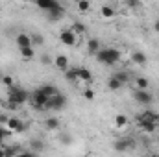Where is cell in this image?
Wrapping results in <instances>:
<instances>
[{
	"mask_svg": "<svg viewBox=\"0 0 159 157\" xmlns=\"http://www.w3.org/2000/svg\"><path fill=\"white\" fill-rule=\"evenodd\" d=\"M94 57H96V61H98L100 65L111 67V65H117V63H119L120 57H122V54H120L117 48H100V52H98Z\"/></svg>",
	"mask_w": 159,
	"mask_h": 157,
	"instance_id": "6da1fadb",
	"label": "cell"
},
{
	"mask_svg": "<svg viewBox=\"0 0 159 157\" xmlns=\"http://www.w3.org/2000/svg\"><path fill=\"white\" fill-rule=\"evenodd\" d=\"M28 98H30V94H28V91L22 89V87L13 85L11 89H7V104H13V105L19 107V105H22V104H26Z\"/></svg>",
	"mask_w": 159,
	"mask_h": 157,
	"instance_id": "7a4b0ae2",
	"label": "cell"
},
{
	"mask_svg": "<svg viewBox=\"0 0 159 157\" xmlns=\"http://www.w3.org/2000/svg\"><path fill=\"white\" fill-rule=\"evenodd\" d=\"M32 107L34 109H37V111H43V109H46V104H48V98L41 92L39 89H35L34 92H32Z\"/></svg>",
	"mask_w": 159,
	"mask_h": 157,
	"instance_id": "3957f363",
	"label": "cell"
},
{
	"mask_svg": "<svg viewBox=\"0 0 159 157\" xmlns=\"http://www.w3.org/2000/svg\"><path fill=\"white\" fill-rule=\"evenodd\" d=\"M65 105H67V98L59 92V94H56V96L48 98L46 109H50V111H61V109H65Z\"/></svg>",
	"mask_w": 159,
	"mask_h": 157,
	"instance_id": "277c9868",
	"label": "cell"
},
{
	"mask_svg": "<svg viewBox=\"0 0 159 157\" xmlns=\"http://www.w3.org/2000/svg\"><path fill=\"white\" fill-rule=\"evenodd\" d=\"M6 128L11 131V133H22L26 129V124L22 122V118H17V117H9L7 118V124Z\"/></svg>",
	"mask_w": 159,
	"mask_h": 157,
	"instance_id": "5b68a950",
	"label": "cell"
},
{
	"mask_svg": "<svg viewBox=\"0 0 159 157\" xmlns=\"http://www.w3.org/2000/svg\"><path fill=\"white\" fill-rule=\"evenodd\" d=\"M133 146H135V142H133L131 139H117V141L113 142V150H115L117 154H124V152L131 150Z\"/></svg>",
	"mask_w": 159,
	"mask_h": 157,
	"instance_id": "8992f818",
	"label": "cell"
},
{
	"mask_svg": "<svg viewBox=\"0 0 159 157\" xmlns=\"http://www.w3.org/2000/svg\"><path fill=\"white\" fill-rule=\"evenodd\" d=\"M137 122H152V124H157L159 126V113L146 109V111H143V113L137 115Z\"/></svg>",
	"mask_w": 159,
	"mask_h": 157,
	"instance_id": "52a82bcc",
	"label": "cell"
},
{
	"mask_svg": "<svg viewBox=\"0 0 159 157\" xmlns=\"http://www.w3.org/2000/svg\"><path fill=\"white\" fill-rule=\"evenodd\" d=\"M59 39H61V43L65 44V46H74L76 44V34L70 30V28H67V30H63L61 34H59Z\"/></svg>",
	"mask_w": 159,
	"mask_h": 157,
	"instance_id": "ba28073f",
	"label": "cell"
},
{
	"mask_svg": "<svg viewBox=\"0 0 159 157\" xmlns=\"http://www.w3.org/2000/svg\"><path fill=\"white\" fill-rule=\"evenodd\" d=\"M37 7H39V9H44V11H48V13H52V11L59 9L61 4H59L57 0H37Z\"/></svg>",
	"mask_w": 159,
	"mask_h": 157,
	"instance_id": "9c48e42d",
	"label": "cell"
},
{
	"mask_svg": "<svg viewBox=\"0 0 159 157\" xmlns=\"http://www.w3.org/2000/svg\"><path fill=\"white\" fill-rule=\"evenodd\" d=\"M133 98H135L139 104H143V105H146V104L152 102V94H150L148 91H141V89H135V91H133Z\"/></svg>",
	"mask_w": 159,
	"mask_h": 157,
	"instance_id": "30bf717a",
	"label": "cell"
},
{
	"mask_svg": "<svg viewBox=\"0 0 159 157\" xmlns=\"http://www.w3.org/2000/svg\"><path fill=\"white\" fill-rule=\"evenodd\" d=\"M17 46H19V50H20V48H34L32 37H30L28 34H19V35H17Z\"/></svg>",
	"mask_w": 159,
	"mask_h": 157,
	"instance_id": "8fae6325",
	"label": "cell"
},
{
	"mask_svg": "<svg viewBox=\"0 0 159 157\" xmlns=\"http://www.w3.org/2000/svg\"><path fill=\"white\" fill-rule=\"evenodd\" d=\"M76 74H78V81H85V83H91L93 81V74L87 67H78L76 69Z\"/></svg>",
	"mask_w": 159,
	"mask_h": 157,
	"instance_id": "7c38bea8",
	"label": "cell"
},
{
	"mask_svg": "<svg viewBox=\"0 0 159 157\" xmlns=\"http://www.w3.org/2000/svg\"><path fill=\"white\" fill-rule=\"evenodd\" d=\"M54 65H56L61 72H67V70H69V59H67V56H56V57H54Z\"/></svg>",
	"mask_w": 159,
	"mask_h": 157,
	"instance_id": "4fadbf2b",
	"label": "cell"
},
{
	"mask_svg": "<svg viewBox=\"0 0 159 157\" xmlns=\"http://www.w3.org/2000/svg\"><path fill=\"white\" fill-rule=\"evenodd\" d=\"M39 91L44 94V96H46V98H52V96L59 94V89H57L56 85H48V83H46V85H41Z\"/></svg>",
	"mask_w": 159,
	"mask_h": 157,
	"instance_id": "5bb4252c",
	"label": "cell"
},
{
	"mask_svg": "<svg viewBox=\"0 0 159 157\" xmlns=\"http://www.w3.org/2000/svg\"><path fill=\"white\" fill-rule=\"evenodd\" d=\"M87 52L91 56H96L100 52V41L98 39H89L87 41Z\"/></svg>",
	"mask_w": 159,
	"mask_h": 157,
	"instance_id": "9a60e30c",
	"label": "cell"
},
{
	"mask_svg": "<svg viewBox=\"0 0 159 157\" xmlns=\"http://www.w3.org/2000/svg\"><path fill=\"white\" fill-rule=\"evenodd\" d=\"M146 54L144 52H133L131 54V63H135V65H144L146 63Z\"/></svg>",
	"mask_w": 159,
	"mask_h": 157,
	"instance_id": "2e32d148",
	"label": "cell"
},
{
	"mask_svg": "<svg viewBox=\"0 0 159 157\" xmlns=\"http://www.w3.org/2000/svg\"><path fill=\"white\" fill-rule=\"evenodd\" d=\"M59 126H61V122L57 118H46L44 120V128L48 131H56V129H59Z\"/></svg>",
	"mask_w": 159,
	"mask_h": 157,
	"instance_id": "e0dca14e",
	"label": "cell"
},
{
	"mask_svg": "<svg viewBox=\"0 0 159 157\" xmlns=\"http://www.w3.org/2000/svg\"><path fill=\"white\" fill-rule=\"evenodd\" d=\"M137 126L146 133H156L157 131V124H152V122H137Z\"/></svg>",
	"mask_w": 159,
	"mask_h": 157,
	"instance_id": "ac0fdd59",
	"label": "cell"
},
{
	"mask_svg": "<svg viewBox=\"0 0 159 157\" xmlns=\"http://www.w3.org/2000/svg\"><path fill=\"white\" fill-rule=\"evenodd\" d=\"M30 148H32V152L39 154V152L44 150V142H43L41 139H32V141H30Z\"/></svg>",
	"mask_w": 159,
	"mask_h": 157,
	"instance_id": "d6986e66",
	"label": "cell"
},
{
	"mask_svg": "<svg viewBox=\"0 0 159 157\" xmlns=\"http://www.w3.org/2000/svg\"><path fill=\"white\" fill-rule=\"evenodd\" d=\"M100 13H102V17H104V19H113V17H115V9H113L111 6H107V4H104V6H102Z\"/></svg>",
	"mask_w": 159,
	"mask_h": 157,
	"instance_id": "ffe728a7",
	"label": "cell"
},
{
	"mask_svg": "<svg viewBox=\"0 0 159 157\" xmlns=\"http://www.w3.org/2000/svg\"><path fill=\"white\" fill-rule=\"evenodd\" d=\"M19 52H20V56H22L24 61H30V59L35 57V50H34V48H20Z\"/></svg>",
	"mask_w": 159,
	"mask_h": 157,
	"instance_id": "44dd1931",
	"label": "cell"
},
{
	"mask_svg": "<svg viewBox=\"0 0 159 157\" xmlns=\"http://www.w3.org/2000/svg\"><path fill=\"white\" fill-rule=\"evenodd\" d=\"M115 126L120 128V129L126 128V126H128V117H126V115H117V117H115Z\"/></svg>",
	"mask_w": 159,
	"mask_h": 157,
	"instance_id": "7402d4cb",
	"label": "cell"
},
{
	"mask_svg": "<svg viewBox=\"0 0 159 157\" xmlns=\"http://www.w3.org/2000/svg\"><path fill=\"white\" fill-rule=\"evenodd\" d=\"M107 87H109V91H119V89H122V83L117 78H109L107 79Z\"/></svg>",
	"mask_w": 159,
	"mask_h": 157,
	"instance_id": "603a6c76",
	"label": "cell"
},
{
	"mask_svg": "<svg viewBox=\"0 0 159 157\" xmlns=\"http://www.w3.org/2000/svg\"><path fill=\"white\" fill-rule=\"evenodd\" d=\"M11 135V131L6 128V126H0V146H4V142H6V139Z\"/></svg>",
	"mask_w": 159,
	"mask_h": 157,
	"instance_id": "cb8c5ba5",
	"label": "cell"
},
{
	"mask_svg": "<svg viewBox=\"0 0 159 157\" xmlns=\"http://www.w3.org/2000/svg\"><path fill=\"white\" fill-rule=\"evenodd\" d=\"M30 37H32V44H34V46H41V44H44V37H43L41 34H32Z\"/></svg>",
	"mask_w": 159,
	"mask_h": 157,
	"instance_id": "d4e9b609",
	"label": "cell"
},
{
	"mask_svg": "<svg viewBox=\"0 0 159 157\" xmlns=\"http://www.w3.org/2000/svg\"><path fill=\"white\" fill-rule=\"evenodd\" d=\"M135 83H137V89H141V91H146L148 85H150V81H148L146 78H137L135 79Z\"/></svg>",
	"mask_w": 159,
	"mask_h": 157,
	"instance_id": "484cf974",
	"label": "cell"
},
{
	"mask_svg": "<svg viewBox=\"0 0 159 157\" xmlns=\"http://www.w3.org/2000/svg\"><path fill=\"white\" fill-rule=\"evenodd\" d=\"M70 30H72V32H74L76 35H78V34H83V32H85V24H83V22H78V20H76V22H74V24L70 26Z\"/></svg>",
	"mask_w": 159,
	"mask_h": 157,
	"instance_id": "4316f807",
	"label": "cell"
},
{
	"mask_svg": "<svg viewBox=\"0 0 159 157\" xmlns=\"http://www.w3.org/2000/svg\"><path fill=\"white\" fill-rule=\"evenodd\" d=\"M65 78L69 79V81H78V74H76V69H69V70L65 72Z\"/></svg>",
	"mask_w": 159,
	"mask_h": 157,
	"instance_id": "83f0119b",
	"label": "cell"
},
{
	"mask_svg": "<svg viewBox=\"0 0 159 157\" xmlns=\"http://www.w3.org/2000/svg\"><path fill=\"white\" fill-rule=\"evenodd\" d=\"M94 96H96V94H94V89H85V91H83V98H85V100L91 102V100H94Z\"/></svg>",
	"mask_w": 159,
	"mask_h": 157,
	"instance_id": "f1b7e54d",
	"label": "cell"
},
{
	"mask_svg": "<svg viewBox=\"0 0 159 157\" xmlns=\"http://www.w3.org/2000/svg\"><path fill=\"white\" fill-rule=\"evenodd\" d=\"M2 83L6 85V89H11L13 87V78L9 74H6V76H2Z\"/></svg>",
	"mask_w": 159,
	"mask_h": 157,
	"instance_id": "f546056e",
	"label": "cell"
},
{
	"mask_svg": "<svg viewBox=\"0 0 159 157\" xmlns=\"http://www.w3.org/2000/svg\"><path fill=\"white\" fill-rule=\"evenodd\" d=\"M78 9L80 11H87V9H91V2H87V0H80L78 2Z\"/></svg>",
	"mask_w": 159,
	"mask_h": 157,
	"instance_id": "4dcf8cb0",
	"label": "cell"
},
{
	"mask_svg": "<svg viewBox=\"0 0 159 157\" xmlns=\"http://www.w3.org/2000/svg\"><path fill=\"white\" fill-rule=\"evenodd\" d=\"M113 78H117L120 83L124 85V83L128 81V74H126V72H117V74H113Z\"/></svg>",
	"mask_w": 159,
	"mask_h": 157,
	"instance_id": "1f68e13d",
	"label": "cell"
},
{
	"mask_svg": "<svg viewBox=\"0 0 159 157\" xmlns=\"http://www.w3.org/2000/svg\"><path fill=\"white\" fill-rule=\"evenodd\" d=\"M17 157H39V154H35V152H32V150H22Z\"/></svg>",
	"mask_w": 159,
	"mask_h": 157,
	"instance_id": "d6a6232c",
	"label": "cell"
},
{
	"mask_svg": "<svg viewBox=\"0 0 159 157\" xmlns=\"http://www.w3.org/2000/svg\"><path fill=\"white\" fill-rule=\"evenodd\" d=\"M63 144H72V137L69 135V133H65V135H61V139H59Z\"/></svg>",
	"mask_w": 159,
	"mask_h": 157,
	"instance_id": "836d02e7",
	"label": "cell"
},
{
	"mask_svg": "<svg viewBox=\"0 0 159 157\" xmlns=\"http://www.w3.org/2000/svg\"><path fill=\"white\" fill-rule=\"evenodd\" d=\"M52 61H54V59H52V57H50L48 54H44V56H41V63H43V65H50Z\"/></svg>",
	"mask_w": 159,
	"mask_h": 157,
	"instance_id": "e575fe53",
	"label": "cell"
},
{
	"mask_svg": "<svg viewBox=\"0 0 159 157\" xmlns=\"http://www.w3.org/2000/svg\"><path fill=\"white\" fill-rule=\"evenodd\" d=\"M0 157H6V148L4 146H0Z\"/></svg>",
	"mask_w": 159,
	"mask_h": 157,
	"instance_id": "d590c367",
	"label": "cell"
},
{
	"mask_svg": "<svg viewBox=\"0 0 159 157\" xmlns=\"http://www.w3.org/2000/svg\"><path fill=\"white\" fill-rule=\"evenodd\" d=\"M154 30L159 34V20H156V22H154Z\"/></svg>",
	"mask_w": 159,
	"mask_h": 157,
	"instance_id": "8d00e7d4",
	"label": "cell"
},
{
	"mask_svg": "<svg viewBox=\"0 0 159 157\" xmlns=\"http://www.w3.org/2000/svg\"><path fill=\"white\" fill-rule=\"evenodd\" d=\"M152 157H159V155H152Z\"/></svg>",
	"mask_w": 159,
	"mask_h": 157,
	"instance_id": "74e56055",
	"label": "cell"
},
{
	"mask_svg": "<svg viewBox=\"0 0 159 157\" xmlns=\"http://www.w3.org/2000/svg\"><path fill=\"white\" fill-rule=\"evenodd\" d=\"M0 7H2V4H0Z\"/></svg>",
	"mask_w": 159,
	"mask_h": 157,
	"instance_id": "f35d334b",
	"label": "cell"
}]
</instances>
